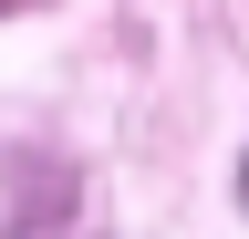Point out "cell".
Masks as SVG:
<instances>
[{
    "label": "cell",
    "instance_id": "6da1fadb",
    "mask_svg": "<svg viewBox=\"0 0 249 239\" xmlns=\"http://www.w3.org/2000/svg\"><path fill=\"white\" fill-rule=\"evenodd\" d=\"M239 187H249V166H239Z\"/></svg>",
    "mask_w": 249,
    "mask_h": 239
}]
</instances>
